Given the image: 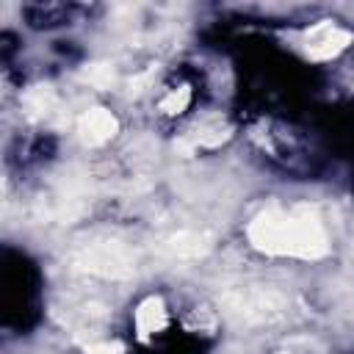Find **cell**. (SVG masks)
I'll use <instances>...</instances> for the list:
<instances>
[{"instance_id":"277c9868","label":"cell","mask_w":354,"mask_h":354,"mask_svg":"<svg viewBox=\"0 0 354 354\" xmlns=\"http://www.w3.org/2000/svg\"><path fill=\"white\" fill-rule=\"evenodd\" d=\"M86 268L100 271V274H111V277H127V274H130L127 257H124L116 246H111V243L91 249L88 257H86Z\"/></svg>"},{"instance_id":"5b68a950","label":"cell","mask_w":354,"mask_h":354,"mask_svg":"<svg viewBox=\"0 0 354 354\" xmlns=\"http://www.w3.org/2000/svg\"><path fill=\"white\" fill-rule=\"evenodd\" d=\"M163 326H166V307H163V301L158 296L144 299L136 307V329H138V335L147 337V335H152V332H158Z\"/></svg>"},{"instance_id":"7c38bea8","label":"cell","mask_w":354,"mask_h":354,"mask_svg":"<svg viewBox=\"0 0 354 354\" xmlns=\"http://www.w3.org/2000/svg\"><path fill=\"white\" fill-rule=\"evenodd\" d=\"M279 354H288V351H279Z\"/></svg>"},{"instance_id":"ba28073f","label":"cell","mask_w":354,"mask_h":354,"mask_svg":"<svg viewBox=\"0 0 354 354\" xmlns=\"http://www.w3.org/2000/svg\"><path fill=\"white\" fill-rule=\"evenodd\" d=\"M80 80H86L94 88H111L113 80H116V75H113V66L111 64H102L100 61V64H86L80 69Z\"/></svg>"},{"instance_id":"6da1fadb","label":"cell","mask_w":354,"mask_h":354,"mask_svg":"<svg viewBox=\"0 0 354 354\" xmlns=\"http://www.w3.org/2000/svg\"><path fill=\"white\" fill-rule=\"evenodd\" d=\"M249 241L254 249L268 254H293V257H324L329 243L321 227L315 207L299 205L290 213L277 207L263 210L249 224Z\"/></svg>"},{"instance_id":"30bf717a","label":"cell","mask_w":354,"mask_h":354,"mask_svg":"<svg viewBox=\"0 0 354 354\" xmlns=\"http://www.w3.org/2000/svg\"><path fill=\"white\" fill-rule=\"evenodd\" d=\"M124 346L122 343H91L86 346V354H122Z\"/></svg>"},{"instance_id":"8fae6325","label":"cell","mask_w":354,"mask_h":354,"mask_svg":"<svg viewBox=\"0 0 354 354\" xmlns=\"http://www.w3.org/2000/svg\"><path fill=\"white\" fill-rule=\"evenodd\" d=\"M174 149H177L180 155H194L196 144H194V141H185V138H180V141H174Z\"/></svg>"},{"instance_id":"8992f818","label":"cell","mask_w":354,"mask_h":354,"mask_svg":"<svg viewBox=\"0 0 354 354\" xmlns=\"http://www.w3.org/2000/svg\"><path fill=\"white\" fill-rule=\"evenodd\" d=\"M227 138H230V127L218 116H210V119L199 122L196 130H194V144H199V147H218Z\"/></svg>"},{"instance_id":"7a4b0ae2","label":"cell","mask_w":354,"mask_h":354,"mask_svg":"<svg viewBox=\"0 0 354 354\" xmlns=\"http://www.w3.org/2000/svg\"><path fill=\"white\" fill-rule=\"evenodd\" d=\"M348 41H351L348 30L324 19L307 30V55L313 61H326V58H335L337 53H343L348 47Z\"/></svg>"},{"instance_id":"52a82bcc","label":"cell","mask_w":354,"mask_h":354,"mask_svg":"<svg viewBox=\"0 0 354 354\" xmlns=\"http://www.w3.org/2000/svg\"><path fill=\"white\" fill-rule=\"evenodd\" d=\"M169 249H171L177 257H196V254H202V252L207 249V243H205V238L196 235V232H177V235L169 238Z\"/></svg>"},{"instance_id":"9c48e42d","label":"cell","mask_w":354,"mask_h":354,"mask_svg":"<svg viewBox=\"0 0 354 354\" xmlns=\"http://www.w3.org/2000/svg\"><path fill=\"white\" fill-rule=\"evenodd\" d=\"M191 102V88L188 86H180L174 91H169L163 100H160V111L163 113H183Z\"/></svg>"},{"instance_id":"3957f363","label":"cell","mask_w":354,"mask_h":354,"mask_svg":"<svg viewBox=\"0 0 354 354\" xmlns=\"http://www.w3.org/2000/svg\"><path fill=\"white\" fill-rule=\"evenodd\" d=\"M116 127H119L116 124V116L111 111H105V108H91V111H86L77 119V133L91 147L105 144L108 138H113L116 136Z\"/></svg>"}]
</instances>
